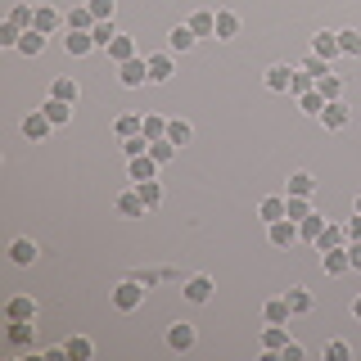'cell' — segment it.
I'll use <instances>...</instances> for the list:
<instances>
[{"instance_id": "obj_44", "label": "cell", "mask_w": 361, "mask_h": 361, "mask_svg": "<svg viewBox=\"0 0 361 361\" xmlns=\"http://www.w3.org/2000/svg\"><path fill=\"white\" fill-rule=\"evenodd\" d=\"M149 154H154L158 163L167 167V163H172V158H176V145H172V140H167V135H163V140H149Z\"/></svg>"}, {"instance_id": "obj_51", "label": "cell", "mask_w": 361, "mask_h": 361, "mask_svg": "<svg viewBox=\"0 0 361 361\" xmlns=\"http://www.w3.org/2000/svg\"><path fill=\"white\" fill-rule=\"evenodd\" d=\"M302 357H307V353H302V343H293V338L280 348V361H302Z\"/></svg>"}, {"instance_id": "obj_15", "label": "cell", "mask_w": 361, "mask_h": 361, "mask_svg": "<svg viewBox=\"0 0 361 361\" xmlns=\"http://www.w3.org/2000/svg\"><path fill=\"white\" fill-rule=\"evenodd\" d=\"M37 253H41V248H37V240H27V235L9 244V262H14V267H32V262H37Z\"/></svg>"}, {"instance_id": "obj_14", "label": "cell", "mask_w": 361, "mask_h": 361, "mask_svg": "<svg viewBox=\"0 0 361 361\" xmlns=\"http://www.w3.org/2000/svg\"><path fill=\"white\" fill-rule=\"evenodd\" d=\"M195 32H190V23H176V27L172 32H167V50H172V54H185V50H195Z\"/></svg>"}, {"instance_id": "obj_54", "label": "cell", "mask_w": 361, "mask_h": 361, "mask_svg": "<svg viewBox=\"0 0 361 361\" xmlns=\"http://www.w3.org/2000/svg\"><path fill=\"white\" fill-rule=\"evenodd\" d=\"M348 240H361V212H357L353 221H348Z\"/></svg>"}, {"instance_id": "obj_22", "label": "cell", "mask_w": 361, "mask_h": 361, "mask_svg": "<svg viewBox=\"0 0 361 361\" xmlns=\"http://www.w3.org/2000/svg\"><path fill=\"white\" fill-rule=\"evenodd\" d=\"M50 95L63 99V104H77V99H82V86H77V77H54V82H50Z\"/></svg>"}, {"instance_id": "obj_5", "label": "cell", "mask_w": 361, "mask_h": 361, "mask_svg": "<svg viewBox=\"0 0 361 361\" xmlns=\"http://www.w3.org/2000/svg\"><path fill=\"white\" fill-rule=\"evenodd\" d=\"M37 298H32V293H14V298L5 302V316L9 321H37Z\"/></svg>"}, {"instance_id": "obj_56", "label": "cell", "mask_w": 361, "mask_h": 361, "mask_svg": "<svg viewBox=\"0 0 361 361\" xmlns=\"http://www.w3.org/2000/svg\"><path fill=\"white\" fill-rule=\"evenodd\" d=\"M357 212H361V195H357Z\"/></svg>"}, {"instance_id": "obj_13", "label": "cell", "mask_w": 361, "mask_h": 361, "mask_svg": "<svg viewBox=\"0 0 361 361\" xmlns=\"http://www.w3.org/2000/svg\"><path fill=\"white\" fill-rule=\"evenodd\" d=\"M59 27H68V18L59 14L54 5H37V32H45V37H54Z\"/></svg>"}, {"instance_id": "obj_11", "label": "cell", "mask_w": 361, "mask_h": 361, "mask_svg": "<svg viewBox=\"0 0 361 361\" xmlns=\"http://www.w3.org/2000/svg\"><path fill=\"white\" fill-rule=\"evenodd\" d=\"M321 267H325V276H343V271H353V262H348V244L343 248H321Z\"/></svg>"}, {"instance_id": "obj_32", "label": "cell", "mask_w": 361, "mask_h": 361, "mask_svg": "<svg viewBox=\"0 0 361 361\" xmlns=\"http://www.w3.org/2000/svg\"><path fill=\"white\" fill-rule=\"evenodd\" d=\"M45 41H50V37H45V32H37V27H32V32H23V41H18V54L37 59V54H45Z\"/></svg>"}, {"instance_id": "obj_16", "label": "cell", "mask_w": 361, "mask_h": 361, "mask_svg": "<svg viewBox=\"0 0 361 361\" xmlns=\"http://www.w3.org/2000/svg\"><path fill=\"white\" fill-rule=\"evenodd\" d=\"M9 343H14L18 353L32 348V343H37V321H9Z\"/></svg>"}, {"instance_id": "obj_10", "label": "cell", "mask_w": 361, "mask_h": 361, "mask_svg": "<svg viewBox=\"0 0 361 361\" xmlns=\"http://www.w3.org/2000/svg\"><path fill=\"white\" fill-rule=\"evenodd\" d=\"M172 73H176V59H172V50H167V54H149V82H154V86L172 82Z\"/></svg>"}, {"instance_id": "obj_19", "label": "cell", "mask_w": 361, "mask_h": 361, "mask_svg": "<svg viewBox=\"0 0 361 361\" xmlns=\"http://www.w3.org/2000/svg\"><path fill=\"white\" fill-rule=\"evenodd\" d=\"M190 32L195 37H217V9H199V14H190Z\"/></svg>"}, {"instance_id": "obj_38", "label": "cell", "mask_w": 361, "mask_h": 361, "mask_svg": "<svg viewBox=\"0 0 361 361\" xmlns=\"http://www.w3.org/2000/svg\"><path fill=\"white\" fill-rule=\"evenodd\" d=\"M63 348H68V357H73V361H90V357H95V343H90V338H82V334H73Z\"/></svg>"}, {"instance_id": "obj_53", "label": "cell", "mask_w": 361, "mask_h": 361, "mask_svg": "<svg viewBox=\"0 0 361 361\" xmlns=\"http://www.w3.org/2000/svg\"><path fill=\"white\" fill-rule=\"evenodd\" d=\"M140 280H145V289H154L158 280H163V271H140Z\"/></svg>"}, {"instance_id": "obj_43", "label": "cell", "mask_w": 361, "mask_h": 361, "mask_svg": "<svg viewBox=\"0 0 361 361\" xmlns=\"http://www.w3.org/2000/svg\"><path fill=\"white\" fill-rule=\"evenodd\" d=\"M135 190H140V199H145V203H149V212L158 208V203H163V185H158V180H140Z\"/></svg>"}, {"instance_id": "obj_7", "label": "cell", "mask_w": 361, "mask_h": 361, "mask_svg": "<svg viewBox=\"0 0 361 361\" xmlns=\"http://www.w3.org/2000/svg\"><path fill=\"white\" fill-rule=\"evenodd\" d=\"M289 343V325H276V321H267L262 325V353L267 357H280V348Z\"/></svg>"}, {"instance_id": "obj_55", "label": "cell", "mask_w": 361, "mask_h": 361, "mask_svg": "<svg viewBox=\"0 0 361 361\" xmlns=\"http://www.w3.org/2000/svg\"><path fill=\"white\" fill-rule=\"evenodd\" d=\"M353 316H357V321H361V293H357V298H353Z\"/></svg>"}, {"instance_id": "obj_34", "label": "cell", "mask_w": 361, "mask_h": 361, "mask_svg": "<svg viewBox=\"0 0 361 361\" xmlns=\"http://www.w3.org/2000/svg\"><path fill=\"white\" fill-rule=\"evenodd\" d=\"M321 231H325V212H312V217L298 221V240H307V244L321 240Z\"/></svg>"}, {"instance_id": "obj_29", "label": "cell", "mask_w": 361, "mask_h": 361, "mask_svg": "<svg viewBox=\"0 0 361 361\" xmlns=\"http://www.w3.org/2000/svg\"><path fill=\"white\" fill-rule=\"evenodd\" d=\"M240 37V14L235 9H217V41H235Z\"/></svg>"}, {"instance_id": "obj_42", "label": "cell", "mask_w": 361, "mask_h": 361, "mask_svg": "<svg viewBox=\"0 0 361 361\" xmlns=\"http://www.w3.org/2000/svg\"><path fill=\"white\" fill-rule=\"evenodd\" d=\"M145 135H149V140H163V135H167V118H163V113H145Z\"/></svg>"}, {"instance_id": "obj_33", "label": "cell", "mask_w": 361, "mask_h": 361, "mask_svg": "<svg viewBox=\"0 0 361 361\" xmlns=\"http://www.w3.org/2000/svg\"><path fill=\"white\" fill-rule=\"evenodd\" d=\"M68 27L63 32H90V27H95V14H90V9L86 5H77V9H68Z\"/></svg>"}, {"instance_id": "obj_26", "label": "cell", "mask_w": 361, "mask_h": 361, "mask_svg": "<svg viewBox=\"0 0 361 361\" xmlns=\"http://www.w3.org/2000/svg\"><path fill=\"white\" fill-rule=\"evenodd\" d=\"M50 127H54V122L45 118L41 109H37V113H27V118H23V135H27V140H41V135H50Z\"/></svg>"}, {"instance_id": "obj_46", "label": "cell", "mask_w": 361, "mask_h": 361, "mask_svg": "<svg viewBox=\"0 0 361 361\" xmlns=\"http://www.w3.org/2000/svg\"><path fill=\"white\" fill-rule=\"evenodd\" d=\"M298 104H302V113H307V118H321V109H325V95H321V90H307V95H302Z\"/></svg>"}, {"instance_id": "obj_45", "label": "cell", "mask_w": 361, "mask_h": 361, "mask_svg": "<svg viewBox=\"0 0 361 361\" xmlns=\"http://www.w3.org/2000/svg\"><path fill=\"white\" fill-rule=\"evenodd\" d=\"M122 154H127V158L149 154V135H127V140H122Z\"/></svg>"}, {"instance_id": "obj_35", "label": "cell", "mask_w": 361, "mask_h": 361, "mask_svg": "<svg viewBox=\"0 0 361 361\" xmlns=\"http://www.w3.org/2000/svg\"><path fill=\"white\" fill-rule=\"evenodd\" d=\"M109 59H113V63H127V59H135V41L127 37V32H122V37L109 45Z\"/></svg>"}, {"instance_id": "obj_25", "label": "cell", "mask_w": 361, "mask_h": 361, "mask_svg": "<svg viewBox=\"0 0 361 361\" xmlns=\"http://www.w3.org/2000/svg\"><path fill=\"white\" fill-rule=\"evenodd\" d=\"M167 140H172L176 149H185V145L195 140V127H190L185 118H167Z\"/></svg>"}, {"instance_id": "obj_47", "label": "cell", "mask_w": 361, "mask_h": 361, "mask_svg": "<svg viewBox=\"0 0 361 361\" xmlns=\"http://www.w3.org/2000/svg\"><path fill=\"white\" fill-rule=\"evenodd\" d=\"M86 9L95 14V23H104V18H113V9H118V0H86Z\"/></svg>"}, {"instance_id": "obj_8", "label": "cell", "mask_w": 361, "mask_h": 361, "mask_svg": "<svg viewBox=\"0 0 361 361\" xmlns=\"http://www.w3.org/2000/svg\"><path fill=\"white\" fill-rule=\"evenodd\" d=\"M312 54H321L325 63H334L338 54H343V45H338V32H316V37H312Z\"/></svg>"}, {"instance_id": "obj_31", "label": "cell", "mask_w": 361, "mask_h": 361, "mask_svg": "<svg viewBox=\"0 0 361 361\" xmlns=\"http://www.w3.org/2000/svg\"><path fill=\"white\" fill-rule=\"evenodd\" d=\"M9 23H14V27H23V32H32V27H37V9H32V5H23V0H18V5H9V14H5Z\"/></svg>"}, {"instance_id": "obj_27", "label": "cell", "mask_w": 361, "mask_h": 361, "mask_svg": "<svg viewBox=\"0 0 361 361\" xmlns=\"http://www.w3.org/2000/svg\"><path fill=\"white\" fill-rule=\"evenodd\" d=\"M41 113L54 122V127H68V122H73V104H63V99H54V95L41 104Z\"/></svg>"}, {"instance_id": "obj_37", "label": "cell", "mask_w": 361, "mask_h": 361, "mask_svg": "<svg viewBox=\"0 0 361 361\" xmlns=\"http://www.w3.org/2000/svg\"><path fill=\"white\" fill-rule=\"evenodd\" d=\"M307 90H316V77H312V73H302V68H293V77H289V95H293V99H302Z\"/></svg>"}, {"instance_id": "obj_24", "label": "cell", "mask_w": 361, "mask_h": 361, "mask_svg": "<svg viewBox=\"0 0 361 361\" xmlns=\"http://www.w3.org/2000/svg\"><path fill=\"white\" fill-rule=\"evenodd\" d=\"M289 316H293V307H289V298H267V302H262V321L289 325Z\"/></svg>"}, {"instance_id": "obj_20", "label": "cell", "mask_w": 361, "mask_h": 361, "mask_svg": "<svg viewBox=\"0 0 361 361\" xmlns=\"http://www.w3.org/2000/svg\"><path fill=\"white\" fill-rule=\"evenodd\" d=\"M118 212H122V217H145L149 203L140 199V190H122V195H118Z\"/></svg>"}, {"instance_id": "obj_36", "label": "cell", "mask_w": 361, "mask_h": 361, "mask_svg": "<svg viewBox=\"0 0 361 361\" xmlns=\"http://www.w3.org/2000/svg\"><path fill=\"white\" fill-rule=\"evenodd\" d=\"M90 37H95V45H99V50H109V45H113V41H118V37H122V32H118V27H113V18H104V23H95V27H90Z\"/></svg>"}, {"instance_id": "obj_4", "label": "cell", "mask_w": 361, "mask_h": 361, "mask_svg": "<svg viewBox=\"0 0 361 361\" xmlns=\"http://www.w3.org/2000/svg\"><path fill=\"white\" fill-rule=\"evenodd\" d=\"M348 122H353V109H348L343 99H330V104L321 109V127H325V131H343Z\"/></svg>"}, {"instance_id": "obj_41", "label": "cell", "mask_w": 361, "mask_h": 361, "mask_svg": "<svg viewBox=\"0 0 361 361\" xmlns=\"http://www.w3.org/2000/svg\"><path fill=\"white\" fill-rule=\"evenodd\" d=\"M338 45H343L348 59H361V32L357 27H343V32H338Z\"/></svg>"}, {"instance_id": "obj_2", "label": "cell", "mask_w": 361, "mask_h": 361, "mask_svg": "<svg viewBox=\"0 0 361 361\" xmlns=\"http://www.w3.org/2000/svg\"><path fill=\"white\" fill-rule=\"evenodd\" d=\"M195 343H199V334H195L190 321H172V325H167V348H172V353H190Z\"/></svg>"}, {"instance_id": "obj_12", "label": "cell", "mask_w": 361, "mask_h": 361, "mask_svg": "<svg viewBox=\"0 0 361 361\" xmlns=\"http://www.w3.org/2000/svg\"><path fill=\"white\" fill-rule=\"evenodd\" d=\"M289 77H293L289 63H271L262 73V82H267V90H276V95H289Z\"/></svg>"}, {"instance_id": "obj_3", "label": "cell", "mask_w": 361, "mask_h": 361, "mask_svg": "<svg viewBox=\"0 0 361 361\" xmlns=\"http://www.w3.org/2000/svg\"><path fill=\"white\" fill-rule=\"evenodd\" d=\"M118 82L122 86H145L149 82V59H140V54H135V59H127V63H118Z\"/></svg>"}, {"instance_id": "obj_48", "label": "cell", "mask_w": 361, "mask_h": 361, "mask_svg": "<svg viewBox=\"0 0 361 361\" xmlns=\"http://www.w3.org/2000/svg\"><path fill=\"white\" fill-rule=\"evenodd\" d=\"M353 357V348L343 343V338H330V343H325V361H348Z\"/></svg>"}, {"instance_id": "obj_52", "label": "cell", "mask_w": 361, "mask_h": 361, "mask_svg": "<svg viewBox=\"0 0 361 361\" xmlns=\"http://www.w3.org/2000/svg\"><path fill=\"white\" fill-rule=\"evenodd\" d=\"M348 262H353V271H361V240H348Z\"/></svg>"}, {"instance_id": "obj_18", "label": "cell", "mask_w": 361, "mask_h": 361, "mask_svg": "<svg viewBox=\"0 0 361 361\" xmlns=\"http://www.w3.org/2000/svg\"><path fill=\"white\" fill-rule=\"evenodd\" d=\"M343 244H348V226L343 221H325L321 240H316V253H321V248H343Z\"/></svg>"}, {"instance_id": "obj_28", "label": "cell", "mask_w": 361, "mask_h": 361, "mask_svg": "<svg viewBox=\"0 0 361 361\" xmlns=\"http://www.w3.org/2000/svg\"><path fill=\"white\" fill-rule=\"evenodd\" d=\"M113 131H118V140H127V135H145V113H122V118L113 122Z\"/></svg>"}, {"instance_id": "obj_1", "label": "cell", "mask_w": 361, "mask_h": 361, "mask_svg": "<svg viewBox=\"0 0 361 361\" xmlns=\"http://www.w3.org/2000/svg\"><path fill=\"white\" fill-rule=\"evenodd\" d=\"M145 293H149V289H145V280L131 276V280H122V285L113 289V307H118V312H135L145 302Z\"/></svg>"}, {"instance_id": "obj_39", "label": "cell", "mask_w": 361, "mask_h": 361, "mask_svg": "<svg viewBox=\"0 0 361 361\" xmlns=\"http://www.w3.org/2000/svg\"><path fill=\"white\" fill-rule=\"evenodd\" d=\"M285 298H289V307H293V316H307V312H312V289L293 285V289L285 293Z\"/></svg>"}, {"instance_id": "obj_49", "label": "cell", "mask_w": 361, "mask_h": 361, "mask_svg": "<svg viewBox=\"0 0 361 361\" xmlns=\"http://www.w3.org/2000/svg\"><path fill=\"white\" fill-rule=\"evenodd\" d=\"M18 41H23V27H14V23H0V45H14V50H18Z\"/></svg>"}, {"instance_id": "obj_17", "label": "cell", "mask_w": 361, "mask_h": 361, "mask_svg": "<svg viewBox=\"0 0 361 361\" xmlns=\"http://www.w3.org/2000/svg\"><path fill=\"white\" fill-rule=\"evenodd\" d=\"M257 217H262L267 226H271V221H280V217H289V199H285V195L262 199V203H257Z\"/></svg>"}, {"instance_id": "obj_30", "label": "cell", "mask_w": 361, "mask_h": 361, "mask_svg": "<svg viewBox=\"0 0 361 361\" xmlns=\"http://www.w3.org/2000/svg\"><path fill=\"white\" fill-rule=\"evenodd\" d=\"M316 90L325 95V104H330V99H343V77H338L334 68H330L325 77H316Z\"/></svg>"}, {"instance_id": "obj_9", "label": "cell", "mask_w": 361, "mask_h": 361, "mask_svg": "<svg viewBox=\"0 0 361 361\" xmlns=\"http://www.w3.org/2000/svg\"><path fill=\"white\" fill-rule=\"evenodd\" d=\"M158 158L154 154H140V158H131V167H127V176L135 180V185H140V180H158Z\"/></svg>"}, {"instance_id": "obj_40", "label": "cell", "mask_w": 361, "mask_h": 361, "mask_svg": "<svg viewBox=\"0 0 361 361\" xmlns=\"http://www.w3.org/2000/svg\"><path fill=\"white\" fill-rule=\"evenodd\" d=\"M289 195H316V176L312 172H289Z\"/></svg>"}, {"instance_id": "obj_21", "label": "cell", "mask_w": 361, "mask_h": 361, "mask_svg": "<svg viewBox=\"0 0 361 361\" xmlns=\"http://www.w3.org/2000/svg\"><path fill=\"white\" fill-rule=\"evenodd\" d=\"M63 50L73 54V59H82V54L99 50V45H95V37H90V32H68V37H63Z\"/></svg>"}, {"instance_id": "obj_50", "label": "cell", "mask_w": 361, "mask_h": 361, "mask_svg": "<svg viewBox=\"0 0 361 361\" xmlns=\"http://www.w3.org/2000/svg\"><path fill=\"white\" fill-rule=\"evenodd\" d=\"M298 68H302V73H312V77H325V73H330V63H325L321 54H307V59H302Z\"/></svg>"}, {"instance_id": "obj_23", "label": "cell", "mask_w": 361, "mask_h": 361, "mask_svg": "<svg viewBox=\"0 0 361 361\" xmlns=\"http://www.w3.org/2000/svg\"><path fill=\"white\" fill-rule=\"evenodd\" d=\"M185 298L203 307V302L212 298V276H190V280H185Z\"/></svg>"}, {"instance_id": "obj_6", "label": "cell", "mask_w": 361, "mask_h": 361, "mask_svg": "<svg viewBox=\"0 0 361 361\" xmlns=\"http://www.w3.org/2000/svg\"><path fill=\"white\" fill-rule=\"evenodd\" d=\"M267 235H271V244H276V248H293V244H298V221L280 217V221L267 226Z\"/></svg>"}]
</instances>
